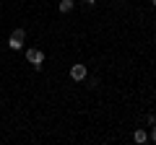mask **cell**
Returning a JSON list of instances; mask_svg holds the SVG:
<instances>
[{
	"mask_svg": "<svg viewBox=\"0 0 156 145\" xmlns=\"http://www.w3.org/2000/svg\"><path fill=\"white\" fill-rule=\"evenodd\" d=\"M26 62L34 67V70H39V67L44 65V52L37 49V47H29V49H26Z\"/></svg>",
	"mask_w": 156,
	"mask_h": 145,
	"instance_id": "6da1fadb",
	"label": "cell"
},
{
	"mask_svg": "<svg viewBox=\"0 0 156 145\" xmlns=\"http://www.w3.org/2000/svg\"><path fill=\"white\" fill-rule=\"evenodd\" d=\"M86 75H89V67H86V65H73L70 67V78L76 80V83H78V80H83Z\"/></svg>",
	"mask_w": 156,
	"mask_h": 145,
	"instance_id": "7a4b0ae2",
	"label": "cell"
},
{
	"mask_svg": "<svg viewBox=\"0 0 156 145\" xmlns=\"http://www.w3.org/2000/svg\"><path fill=\"white\" fill-rule=\"evenodd\" d=\"M23 44H26V39H18V36H13V34H11V39H8V49L21 52V49H23Z\"/></svg>",
	"mask_w": 156,
	"mask_h": 145,
	"instance_id": "3957f363",
	"label": "cell"
},
{
	"mask_svg": "<svg viewBox=\"0 0 156 145\" xmlns=\"http://www.w3.org/2000/svg\"><path fill=\"white\" fill-rule=\"evenodd\" d=\"M73 8H76V0H60V3H57V11L60 13H70Z\"/></svg>",
	"mask_w": 156,
	"mask_h": 145,
	"instance_id": "277c9868",
	"label": "cell"
},
{
	"mask_svg": "<svg viewBox=\"0 0 156 145\" xmlns=\"http://www.w3.org/2000/svg\"><path fill=\"white\" fill-rule=\"evenodd\" d=\"M133 140H135L138 145L148 143V132H146V130H135V132H133Z\"/></svg>",
	"mask_w": 156,
	"mask_h": 145,
	"instance_id": "5b68a950",
	"label": "cell"
},
{
	"mask_svg": "<svg viewBox=\"0 0 156 145\" xmlns=\"http://www.w3.org/2000/svg\"><path fill=\"white\" fill-rule=\"evenodd\" d=\"M81 3H83L86 8H94V5H96V0H81Z\"/></svg>",
	"mask_w": 156,
	"mask_h": 145,
	"instance_id": "8992f818",
	"label": "cell"
},
{
	"mask_svg": "<svg viewBox=\"0 0 156 145\" xmlns=\"http://www.w3.org/2000/svg\"><path fill=\"white\" fill-rule=\"evenodd\" d=\"M151 143H156V124H151Z\"/></svg>",
	"mask_w": 156,
	"mask_h": 145,
	"instance_id": "52a82bcc",
	"label": "cell"
},
{
	"mask_svg": "<svg viewBox=\"0 0 156 145\" xmlns=\"http://www.w3.org/2000/svg\"><path fill=\"white\" fill-rule=\"evenodd\" d=\"M151 5H154V8H156V0H151Z\"/></svg>",
	"mask_w": 156,
	"mask_h": 145,
	"instance_id": "ba28073f",
	"label": "cell"
},
{
	"mask_svg": "<svg viewBox=\"0 0 156 145\" xmlns=\"http://www.w3.org/2000/svg\"><path fill=\"white\" fill-rule=\"evenodd\" d=\"M117 3H122V0H117Z\"/></svg>",
	"mask_w": 156,
	"mask_h": 145,
	"instance_id": "9c48e42d",
	"label": "cell"
}]
</instances>
